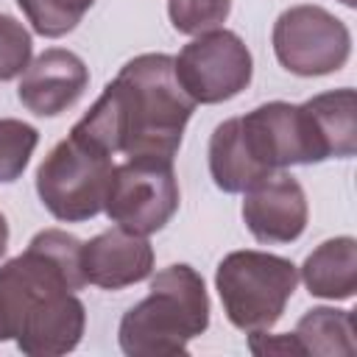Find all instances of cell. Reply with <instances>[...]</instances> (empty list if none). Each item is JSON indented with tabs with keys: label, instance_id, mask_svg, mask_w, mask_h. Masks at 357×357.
<instances>
[{
	"label": "cell",
	"instance_id": "6da1fadb",
	"mask_svg": "<svg viewBox=\"0 0 357 357\" xmlns=\"http://www.w3.org/2000/svg\"><path fill=\"white\" fill-rule=\"evenodd\" d=\"M81 245L61 229H42L20 257L0 265V343L14 340L31 357L67 354L81 343Z\"/></svg>",
	"mask_w": 357,
	"mask_h": 357
},
{
	"label": "cell",
	"instance_id": "7a4b0ae2",
	"mask_svg": "<svg viewBox=\"0 0 357 357\" xmlns=\"http://www.w3.org/2000/svg\"><path fill=\"white\" fill-rule=\"evenodd\" d=\"M192 109L195 100L181 89L173 56L142 53L123 64L75 128L112 156L173 159Z\"/></svg>",
	"mask_w": 357,
	"mask_h": 357
},
{
	"label": "cell",
	"instance_id": "3957f363",
	"mask_svg": "<svg viewBox=\"0 0 357 357\" xmlns=\"http://www.w3.org/2000/svg\"><path fill=\"white\" fill-rule=\"evenodd\" d=\"M209 326V296L190 265H170L151 279L148 296L120 321V349L128 357L184 354L187 343Z\"/></svg>",
	"mask_w": 357,
	"mask_h": 357
},
{
	"label": "cell",
	"instance_id": "277c9868",
	"mask_svg": "<svg viewBox=\"0 0 357 357\" xmlns=\"http://www.w3.org/2000/svg\"><path fill=\"white\" fill-rule=\"evenodd\" d=\"M112 173V153L73 126L39 165L36 192L56 220L81 223L103 212Z\"/></svg>",
	"mask_w": 357,
	"mask_h": 357
},
{
	"label": "cell",
	"instance_id": "5b68a950",
	"mask_svg": "<svg viewBox=\"0 0 357 357\" xmlns=\"http://www.w3.org/2000/svg\"><path fill=\"white\" fill-rule=\"evenodd\" d=\"M296 282V265L268 251H231L215 271L226 318L243 332H268L282 318Z\"/></svg>",
	"mask_w": 357,
	"mask_h": 357
},
{
	"label": "cell",
	"instance_id": "8992f818",
	"mask_svg": "<svg viewBox=\"0 0 357 357\" xmlns=\"http://www.w3.org/2000/svg\"><path fill=\"white\" fill-rule=\"evenodd\" d=\"M178 209V181L173 159H126L114 165L103 212L112 223L134 234H153Z\"/></svg>",
	"mask_w": 357,
	"mask_h": 357
},
{
	"label": "cell",
	"instance_id": "52a82bcc",
	"mask_svg": "<svg viewBox=\"0 0 357 357\" xmlns=\"http://www.w3.org/2000/svg\"><path fill=\"white\" fill-rule=\"evenodd\" d=\"M273 53L293 75H329L349 61L351 33L321 6H293L273 22Z\"/></svg>",
	"mask_w": 357,
	"mask_h": 357
},
{
	"label": "cell",
	"instance_id": "ba28073f",
	"mask_svg": "<svg viewBox=\"0 0 357 357\" xmlns=\"http://www.w3.org/2000/svg\"><path fill=\"white\" fill-rule=\"evenodd\" d=\"M176 78L181 89L195 103H223L240 95L251 84L254 61L251 50L234 31H206L198 33L173 59Z\"/></svg>",
	"mask_w": 357,
	"mask_h": 357
},
{
	"label": "cell",
	"instance_id": "9c48e42d",
	"mask_svg": "<svg viewBox=\"0 0 357 357\" xmlns=\"http://www.w3.org/2000/svg\"><path fill=\"white\" fill-rule=\"evenodd\" d=\"M237 123L251 162L265 176L279 173L290 165L324 162L301 103L296 106L284 100H271L237 117Z\"/></svg>",
	"mask_w": 357,
	"mask_h": 357
},
{
	"label": "cell",
	"instance_id": "30bf717a",
	"mask_svg": "<svg viewBox=\"0 0 357 357\" xmlns=\"http://www.w3.org/2000/svg\"><path fill=\"white\" fill-rule=\"evenodd\" d=\"M243 195V220L259 243H293L307 229V195L290 173H271Z\"/></svg>",
	"mask_w": 357,
	"mask_h": 357
},
{
	"label": "cell",
	"instance_id": "8fae6325",
	"mask_svg": "<svg viewBox=\"0 0 357 357\" xmlns=\"http://www.w3.org/2000/svg\"><path fill=\"white\" fill-rule=\"evenodd\" d=\"M86 84L89 70L81 56L64 47H50L25 67L17 98L36 117H56L84 95Z\"/></svg>",
	"mask_w": 357,
	"mask_h": 357
},
{
	"label": "cell",
	"instance_id": "7c38bea8",
	"mask_svg": "<svg viewBox=\"0 0 357 357\" xmlns=\"http://www.w3.org/2000/svg\"><path fill=\"white\" fill-rule=\"evenodd\" d=\"M81 271L86 284L123 290L151 276L153 248L142 234L114 226L81 245Z\"/></svg>",
	"mask_w": 357,
	"mask_h": 357
},
{
	"label": "cell",
	"instance_id": "4fadbf2b",
	"mask_svg": "<svg viewBox=\"0 0 357 357\" xmlns=\"http://www.w3.org/2000/svg\"><path fill=\"white\" fill-rule=\"evenodd\" d=\"M315 134L318 151L326 159H349L357 151V95L351 86L321 92L301 103Z\"/></svg>",
	"mask_w": 357,
	"mask_h": 357
},
{
	"label": "cell",
	"instance_id": "5bb4252c",
	"mask_svg": "<svg viewBox=\"0 0 357 357\" xmlns=\"http://www.w3.org/2000/svg\"><path fill=\"white\" fill-rule=\"evenodd\" d=\"M301 282L318 298H351L357 290V240L335 237L321 243L301 265Z\"/></svg>",
	"mask_w": 357,
	"mask_h": 357
},
{
	"label": "cell",
	"instance_id": "9a60e30c",
	"mask_svg": "<svg viewBox=\"0 0 357 357\" xmlns=\"http://www.w3.org/2000/svg\"><path fill=\"white\" fill-rule=\"evenodd\" d=\"M209 173L218 190L223 192H245L257 181L265 178V173L251 162L243 137H240V123L237 117L223 120L209 139Z\"/></svg>",
	"mask_w": 357,
	"mask_h": 357
},
{
	"label": "cell",
	"instance_id": "2e32d148",
	"mask_svg": "<svg viewBox=\"0 0 357 357\" xmlns=\"http://www.w3.org/2000/svg\"><path fill=\"white\" fill-rule=\"evenodd\" d=\"M290 335L296 340L298 354H318V357L340 354V357H351L357 351L354 315L349 310H332V307L307 310L298 318L296 332H290Z\"/></svg>",
	"mask_w": 357,
	"mask_h": 357
},
{
	"label": "cell",
	"instance_id": "e0dca14e",
	"mask_svg": "<svg viewBox=\"0 0 357 357\" xmlns=\"http://www.w3.org/2000/svg\"><path fill=\"white\" fill-rule=\"evenodd\" d=\"M92 3L95 0H17L33 31L47 39L70 33L92 8Z\"/></svg>",
	"mask_w": 357,
	"mask_h": 357
},
{
	"label": "cell",
	"instance_id": "ac0fdd59",
	"mask_svg": "<svg viewBox=\"0 0 357 357\" xmlns=\"http://www.w3.org/2000/svg\"><path fill=\"white\" fill-rule=\"evenodd\" d=\"M36 142L39 131L33 126L14 117H0V184H11L22 176Z\"/></svg>",
	"mask_w": 357,
	"mask_h": 357
},
{
	"label": "cell",
	"instance_id": "d6986e66",
	"mask_svg": "<svg viewBox=\"0 0 357 357\" xmlns=\"http://www.w3.org/2000/svg\"><path fill=\"white\" fill-rule=\"evenodd\" d=\"M231 0H167V17L178 33H206L226 22Z\"/></svg>",
	"mask_w": 357,
	"mask_h": 357
},
{
	"label": "cell",
	"instance_id": "ffe728a7",
	"mask_svg": "<svg viewBox=\"0 0 357 357\" xmlns=\"http://www.w3.org/2000/svg\"><path fill=\"white\" fill-rule=\"evenodd\" d=\"M31 33L22 22L0 14V81H11L31 64Z\"/></svg>",
	"mask_w": 357,
	"mask_h": 357
},
{
	"label": "cell",
	"instance_id": "44dd1931",
	"mask_svg": "<svg viewBox=\"0 0 357 357\" xmlns=\"http://www.w3.org/2000/svg\"><path fill=\"white\" fill-rule=\"evenodd\" d=\"M6 248H8V220H6V215L0 212V257L6 254Z\"/></svg>",
	"mask_w": 357,
	"mask_h": 357
},
{
	"label": "cell",
	"instance_id": "7402d4cb",
	"mask_svg": "<svg viewBox=\"0 0 357 357\" xmlns=\"http://www.w3.org/2000/svg\"><path fill=\"white\" fill-rule=\"evenodd\" d=\"M340 3H343V6H349V8L354 6V0H340Z\"/></svg>",
	"mask_w": 357,
	"mask_h": 357
}]
</instances>
